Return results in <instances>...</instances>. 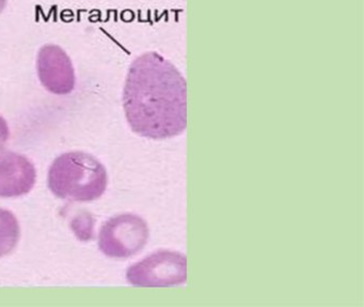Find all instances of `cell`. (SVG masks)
<instances>
[{
    "label": "cell",
    "mask_w": 364,
    "mask_h": 307,
    "mask_svg": "<svg viewBox=\"0 0 364 307\" xmlns=\"http://www.w3.org/2000/svg\"><path fill=\"white\" fill-rule=\"evenodd\" d=\"M123 108L131 129L142 137L166 140L187 128V83L159 53L132 63L123 89Z\"/></svg>",
    "instance_id": "6da1fadb"
},
{
    "label": "cell",
    "mask_w": 364,
    "mask_h": 307,
    "mask_svg": "<svg viewBox=\"0 0 364 307\" xmlns=\"http://www.w3.org/2000/svg\"><path fill=\"white\" fill-rule=\"evenodd\" d=\"M48 183L56 197L90 202L104 195L108 176L97 157L82 151H70L54 160L48 170Z\"/></svg>",
    "instance_id": "7a4b0ae2"
},
{
    "label": "cell",
    "mask_w": 364,
    "mask_h": 307,
    "mask_svg": "<svg viewBox=\"0 0 364 307\" xmlns=\"http://www.w3.org/2000/svg\"><path fill=\"white\" fill-rule=\"evenodd\" d=\"M148 223L139 215L123 213L106 221L99 234V249L104 255L125 259L137 255L148 243Z\"/></svg>",
    "instance_id": "3957f363"
},
{
    "label": "cell",
    "mask_w": 364,
    "mask_h": 307,
    "mask_svg": "<svg viewBox=\"0 0 364 307\" xmlns=\"http://www.w3.org/2000/svg\"><path fill=\"white\" fill-rule=\"evenodd\" d=\"M127 279L137 287H170L187 281V257L178 251L159 249L127 269Z\"/></svg>",
    "instance_id": "277c9868"
},
{
    "label": "cell",
    "mask_w": 364,
    "mask_h": 307,
    "mask_svg": "<svg viewBox=\"0 0 364 307\" xmlns=\"http://www.w3.org/2000/svg\"><path fill=\"white\" fill-rule=\"evenodd\" d=\"M37 71L42 86L53 95H70L75 88L76 76L71 58L63 48L46 44L40 48Z\"/></svg>",
    "instance_id": "5b68a950"
},
{
    "label": "cell",
    "mask_w": 364,
    "mask_h": 307,
    "mask_svg": "<svg viewBox=\"0 0 364 307\" xmlns=\"http://www.w3.org/2000/svg\"><path fill=\"white\" fill-rule=\"evenodd\" d=\"M37 170L31 160L14 151L0 152V197L26 195L35 187Z\"/></svg>",
    "instance_id": "8992f818"
},
{
    "label": "cell",
    "mask_w": 364,
    "mask_h": 307,
    "mask_svg": "<svg viewBox=\"0 0 364 307\" xmlns=\"http://www.w3.org/2000/svg\"><path fill=\"white\" fill-rule=\"evenodd\" d=\"M21 227L14 212L0 208V258L9 255L18 244Z\"/></svg>",
    "instance_id": "52a82bcc"
},
{
    "label": "cell",
    "mask_w": 364,
    "mask_h": 307,
    "mask_svg": "<svg viewBox=\"0 0 364 307\" xmlns=\"http://www.w3.org/2000/svg\"><path fill=\"white\" fill-rule=\"evenodd\" d=\"M10 135H11V133H10L9 125H8L6 119L0 115V150L7 144Z\"/></svg>",
    "instance_id": "ba28073f"
},
{
    "label": "cell",
    "mask_w": 364,
    "mask_h": 307,
    "mask_svg": "<svg viewBox=\"0 0 364 307\" xmlns=\"http://www.w3.org/2000/svg\"><path fill=\"white\" fill-rule=\"evenodd\" d=\"M8 0H0V14H3L4 10L7 7Z\"/></svg>",
    "instance_id": "9c48e42d"
}]
</instances>
